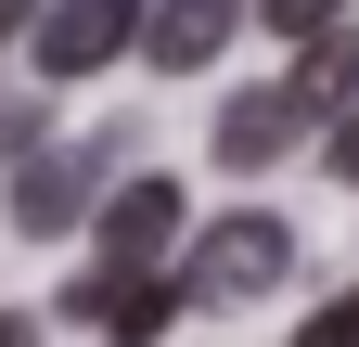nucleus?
<instances>
[{
    "mask_svg": "<svg viewBox=\"0 0 359 347\" xmlns=\"http://www.w3.org/2000/svg\"><path fill=\"white\" fill-rule=\"evenodd\" d=\"M180 257V181H128L103 206V270H167Z\"/></svg>",
    "mask_w": 359,
    "mask_h": 347,
    "instance_id": "3",
    "label": "nucleus"
},
{
    "mask_svg": "<svg viewBox=\"0 0 359 347\" xmlns=\"http://www.w3.org/2000/svg\"><path fill=\"white\" fill-rule=\"evenodd\" d=\"M26 39H39V77H90L142 39V0H39Z\"/></svg>",
    "mask_w": 359,
    "mask_h": 347,
    "instance_id": "2",
    "label": "nucleus"
},
{
    "mask_svg": "<svg viewBox=\"0 0 359 347\" xmlns=\"http://www.w3.org/2000/svg\"><path fill=\"white\" fill-rule=\"evenodd\" d=\"M90 322H103L116 347H154L180 322V270H103V283H90Z\"/></svg>",
    "mask_w": 359,
    "mask_h": 347,
    "instance_id": "6",
    "label": "nucleus"
},
{
    "mask_svg": "<svg viewBox=\"0 0 359 347\" xmlns=\"http://www.w3.org/2000/svg\"><path fill=\"white\" fill-rule=\"evenodd\" d=\"M295 347H359V283L334 296V309H308V334H295Z\"/></svg>",
    "mask_w": 359,
    "mask_h": 347,
    "instance_id": "10",
    "label": "nucleus"
},
{
    "mask_svg": "<svg viewBox=\"0 0 359 347\" xmlns=\"http://www.w3.org/2000/svg\"><path fill=\"white\" fill-rule=\"evenodd\" d=\"M283 270H295V232L269 219V206H231V219H205L180 244V296H193V309H257Z\"/></svg>",
    "mask_w": 359,
    "mask_h": 347,
    "instance_id": "1",
    "label": "nucleus"
},
{
    "mask_svg": "<svg viewBox=\"0 0 359 347\" xmlns=\"http://www.w3.org/2000/svg\"><path fill=\"white\" fill-rule=\"evenodd\" d=\"M26 13H39V0H0V39H26Z\"/></svg>",
    "mask_w": 359,
    "mask_h": 347,
    "instance_id": "12",
    "label": "nucleus"
},
{
    "mask_svg": "<svg viewBox=\"0 0 359 347\" xmlns=\"http://www.w3.org/2000/svg\"><path fill=\"white\" fill-rule=\"evenodd\" d=\"M77 206H90V155H39L13 181V232H77Z\"/></svg>",
    "mask_w": 359,
    "mask_h": 347,
    "instance_id": "8",
    "label": "nucleus"
},
{
    "mask_svg": "<svg viewBox=\"0 0 359 347\" xmlns=\"http://www.w3.org/2000/svg\"><path fill=\"white\" fill-rule=\"evenodd\" d=\"M308 129L321 116H308L295 91H244V103H218V167H269V155H295Z\"/></svg>",
    "mask_w": 359,
    "mask_h": 347,
    "instance_id": "5",
    "label": "nucleus"
},
{
    "mask_svg": "<svg viewBox=\"0 0 359 347\" xmlns=\"http://www.w3.org/2000/svg\"><path fill=\"white\" fill-rule=\"evenodd\" d=\"M257 13H269V39H321V26L346 13V0H257Z\"/></svg>",
    "mask_w": 359,
    "mask_h": 347,
    "instance_id": "9",
    "label": "nucleus"
},
{
    "mask_svg": "<svg viewBox=\"0 0 359 347\" xmlns=\"http://www.w3.org/2000/svg\"><path fill=\"white\" fill-rule=\"evenodd\" d=\"M0 347H39V334H26V322H13V309H0Z\"/></svg>",
    "mask_w": 359,
    "mask_h": 347,
    "instance_id": "13",
    "label": "nucleus"
},
{
    "mask_svg": "<svg viewBox=\"0 0 359 347\" xmlns=\"http://www.w3.org/2000/svg\"><path fill=\"white\" fill-rule=\"evenodd\" d=\"M283 91H295L308 116H346V103H359V26H346V13H334L321 39H295V65H283Z\"/></svg>",
    "mask_w": 359,
    "mask_h": 347,
    "instance_id": "7",
    "label": "nucleus"
},
{
    "mask_svg": "<svg viewBox=\"0 0 359 347\" xmlns=\"http://www.w3.org/2000/svg\"><path fill=\"white\" fill-rule=\"evenodd\" d=\"M334 181H359V103L334 116Z\"/></svg>",
    "mask_w": 359,
    "mask_h": 347,
    "instance_id": "11",
    "label": "nucleus"
},
{
    "mask_svg": "<svg viewBox=\"0 0 359 347\" xmlns=\"http://www.w3.org/2000/svg\"><path fill=\"white\" fill-rule=\"evenodd\" d=\"M231 26H244V0H142V52H154L167 77H180V65H218Z\"/></svg>",
    "mask_w": 359,
    "mask_h": 347,
    "instance_id": "4",
    "label": "nucleus"
}]
</instances>
